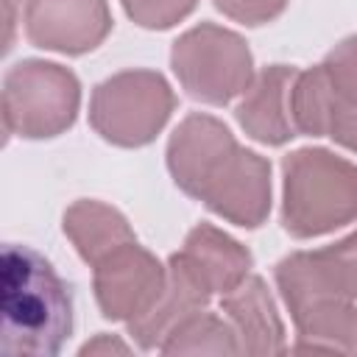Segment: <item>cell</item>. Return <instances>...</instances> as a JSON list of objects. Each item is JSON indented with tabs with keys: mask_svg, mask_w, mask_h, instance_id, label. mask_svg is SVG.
<instances>
[{
	"mask_svg": "<svg viewBox=\"0 0 357 357\" xmlns=\"http://www.w3.org/2000/svg\"><path fill=\"white\" fill-rule=\"evenodd\" d=\"M22 3H28V0H3V14H6V45H3V50H8V47H11V42H14L17 11L22 8Z\"/></svg>",
	"mask_w": 357,
	"mask_h": 357,
	"instance_id": "44dd1931",
	"label": "cell"
},
{
	"mask_svg": "<svg viewBox=\"0 0 357 357\" xmlns=\"http://www.w3.org/2000/svg\"><path fill=\"white\" fill-rule=\"evenodd\" d=\"M167 170L181 192L218 218L257 229L271 212V165L237 145L209 114H187L167 142Z\"/></svg>",
	"mask_w": 357,
	"mask_h": 357,
	"instance_id": "6da1fadb",
	"label": "cell"
},
{
	"mask_svg": "<svg viewBox=\"0 0 357 357\" xmlns=\"http://www.w3.org/2000/svg\"><path fill=\"white\" fill-rule=\"evenodd\" d=\"M282 226L298 240L357 220V165L326 148H298L282 159Z\"/></svg>",
	"mask_w": 357,
	"mask_h": 357,
	"instance_id": "3957f363",
	"label": "cell"
},
{
	"mask_svg": "<svg viewBox=\"0 0 357 357\" xmlns=\"http://www.w3.org/2000/svg\"><path fill=\"white\" fill-rule=\"evenodd\" d=\"M109 351H120V354H126L128 346L120 343V340H114V337H109V335H98L95 340H89V343L81 346V357H86V354H109Z\"/></svg>",
	"mask_w": 357,
	"mask_h": 357,
	"instance_id": "ffe728a7",
	"label": "cell"
},
{
	"mask_svg": "<svg viewBox=\"0 0 357 357\" xmlns=\"http://www.w3.org/2000/svg\"><path fill=\"white\" fill-rule=\"evenodd\" d=\"M170 67L181 89L201 103L226 106L254 81V59L240 33L201 22L181 33L170 50Z\"/></svg>",
	"mask_w": 357,
	"mask_h": 357,
	"instance_id": "5b68a950",
	"label": "cell"
},
{
	"mask_svg": "<svg viewBox=\"0 0 357 357\" xmlns=\"http://www.w3.org/2000/svg\"><path fill=\"white\" fill-rule=\"evenodd\" d=\"M78 106L81 84L61 64L25 59L3 78V126L8 137H59L75 123Z\"/></svg>",
	"mask_w": 357,
	"mask_h": 357,
	"instance_id": "277c9868",
	"label": "cell"
},
{
	"mask_svg": "<svg viewBox=\"0 0 357 357\" xmlns=\"http://www.w3.org/2000/svg\"><path fill=\"white\" fill-rule=\"evenodd\" d=\"M321 70L340 100L357 103V33L335 45V50L321 61Z\"/></svg>",
	"mask_w": 357,
	"mask_h": 357,
	"instance_id": "e0dca14e",
	"label": "cell"
},
{
	"mask_svg": "<svg viewBox=\"0 0 357 357\" xmlns=\"http://www.w3.org/2000/svg\"><path fill=\"white\" fill-rule=\"evenodd\" d=\"M70 332V284L39 251L6 243L0 254V351L53 357Z\"/></svg>",
	"mask_w": 357,
	"mask_h": 357,
	"instance_id": "7a4b0ae2",
	"label": "cell"
},
{
	"mask_svg": "<svg viewBox=\"0 0 357 357\" xmlns=\"http://www.w3.org/2000/svg\"><path fill=\"white\" fill-rule=\"evenodd\" d=\"M64 234L86 265L100 262L117 245L137 240L128 220L103 201H75L64 212Z\"/></svg>",
	"mask_w": 357,
	"mask_h": 357,
	"instance_id": "5bb4252c",
	"label": "cell"
},
{
	"mask_svg": "<svg viewBox=\"0 0 357 357\" xmlns=\"http://www.w3.org/2000/svg\"><path fill=\"white\" fill-rule=\"evenodd\" d=\"M209 290L190 273V268L173 254L167 259V284L159 296V301L139 318L128 321V335L139 343V349L151 351V349H159L167 335L181 324L187 321L192 312L198 310H206L209 304Z\"/></svg>",
	"mask_w": 357,
	"mask_h": 357,
	"instance_id": "7c38bea8",
	"label": "cell"
},
{
	"mask_svg": "<svg viewBox=\"0 0 357 357\" xmlns=\"http://www.w3.org/2000/svg\"><path fill=\"white\" fill-rule=\"evenodd\" d=\"M220 310L234 326L243 354H279L287 349L282 318L259 276L248 273L234 290L223 293Z\"/></svg>",
	"mask_w": 357,
	"mask_h": 357,
	"instance_id": "8fae6325",
	"label": "cell"
},
{
	"mask_svg": "<svg viewBox=\"0 0 357 357\" xmlns=\"http://www.w3.org/2000/svg\"><path fill=\"white\" fill-rule=\"evenodd\" d=\"M176 95L162 73L123 70L100 81L89 98V126L112 145L139 148L165 128Z\"/></svg>",
	"mask_w": 357,
	"mask_h": 357,
	"instance_id": "8992f818",
	"label": "cell"
},
{
	"mask_svg": "<svg viewBox=\"0 0 357 357\" xmlns=\"http://www.w3.org/2000/svg\"><path fill=\"white\" fill-rule=\"evenodd\" d=\"M22 22L31 45L81 56L109 36L112 11L106 0H28Z\"/></svg>",
	"mask_w": 357,
	"mask_h": 357,
	"instance_id": "9c48e42d",
	"label": "cell"
},
{
	"mask_svg": "<svg viewBox=\"0 0 357 357\" xmlns=\"http://www.w3.org/2000/svg\"><path fill=\"white\" fill-rule=\"evenodd\" d=\"M212 3L229 20L243 25H265L276 20L287 6V0H212Z\"/></svg>",
	"mask_w": 357,
	"mask_h": 357,
	"instance_id": "d6986e66",
	"label": "cell"
},
{
	"mask_svg": "<svg viewBox=\"0 0 357 357\" xmlns=\"http://www.w3.org/2000/svg\"><path fill=\"white\" fill-rule=\"evenodd\" d=\"M298 343L296 351H346L357 354V310L354 301L343 298H318L290 312Z\"/></svg>",
	"mask_w": 357,
	"mask_h": 357,
	"instance_id": "9a60e30c",
	"label": "cell"
},
{
	"mask_svg": "<svg viewBox=\"0 0 357 357\" xmlns=\"http://www.w3.org/2000/svg\"><path fill=\"white\" fill-rule=\"evenodd\" d=\"M165 354H243L234 326L215 312L198 310L181 321L159 346Z\"/></svg>",
	"mask_w": 357,
	"mask_h": 357,
	"instance_id": "2e32d148",
	"label": "cell"
},
{
	"mask_svg": "<svg viewBox=\"0 0 357 357\" xmlns=\"http://www.w3.org/2000/svg\"><path fill=\"white\" fill-rule=\"evenodd\" d=\"M126 14L148 31H165L192 14L198 0H120Z\"/></svg>",
	"mask_w": 357,
	"mask_h": 357,
	"instance_id": "ac0fdd59",
	"label": "cell"
},
{
	"mask_svg": "<svg viewBox=\"0 0 357 357\" xmlns=\"http://www.w3.org/2000/svg\"><path fill=\"white\" fill-rule=\"evenodd\" d=\"M296 75V67L271 64L262 73H257L254 81L245 86L234 109V117L251 139L262 145H284L298 134L290 112V92Z\"/></svg>",
	"mask_w": 357,
	"mask_h": 357,
	"instance_id": "30bf717a",
	"label": "cell"
},
{
	"mask_svg": "<svg viewBox=\"0 0 357 357\" xmlns=\"http://www.w3.org/2000/svg\"><path fill=\"white\" fill-rule=\"evenodd\" d=\"M167 284V268L137 240L117 245L92 265V287L103 318L134 321L145 315Z\"/></svg>",
	"mask_w": 357,
	"mask_h": 357,
	"instance_id": "52a82bcc",
	"label": "cell"
},
{
	"mask_svg": "<svg viewBox=\"0 0 357 357\" xmlns=\"http://www.w3.org/2000/svg\"><path fill=\"white\" fill-rule=\"evenodd\" d=\"M176 257L212 296L234 290L251 271V251L209 223H198Z\"/></svg>",
	"mask_w": 357,
	"mask_h": 357,
	"instance_id": "4fadbf2b",
	"label": "cell"
},
{
	"mask_svg": "<svg viewBox=\"0 0 357 357\" xmlns=\"http://www.w3.org/2000/svg\"><path fill=\"white\" fill-rule=\"evenodd\" d=\"M273 276L290 312L318 298L357 301V231L326 248L284 257Z\"/></svg>",
	"mask_w": 357,
	"mask_h": 357,
	"instance_id": "ba28073f",
	"label": "cell"
}]
</instances>
